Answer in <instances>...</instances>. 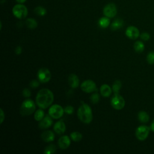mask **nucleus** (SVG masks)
I'll list each match as a JSON object with an SVG mask.
<instances>
[{
  "label": "nucleus",
  "mask_w": 154,
  "mask_h": 154,
  "mask_svg": "<svg viewBox=\"0 0 154 154\" xmlns=\"http://www.w3.org/2000/svg\"><path fill=\"white\" fill-rule=\"evenodd\" d=\"M54 99V94L50 90L42 88L37 93L35 102L39 108L46 109L52 103Z\"/></svg>",
  "instance_id": "obj_1"
},
{
  "label": "nucleus",
  "mask_w": 154,
  "mask_h": 154,
  "mask_svg": "<svg viewBox=\"0 0 154 154\" xmlns=\"http://www.w3.org/2000/svg\"><path fill=\"white\" fill-rule=\"evenodd\" d=\"M79 107L77 112L78 119L84 123L88 124L93 119V113L90 106L84 102Z\"/></svg>",
  "instance_id": "obj_2"
},
{
  "label": "nucleus",
  "mask_w": 154,
  "mask_h": 154,
  "mask_svg": "<svg viewBox=\"0 0 154 154\" xmlns=\"http://www.w3.org/2000/svg\"><path fill=\"white\" fill-rule=\"evenodd\" d=\"M35 109V105L34 101L31 99H26L24 100L20 109V112L23 116H28L32 114Z\"/></svg>",
  "instance_id": "obj_3"
},
{
  "label": "nucleus",
  "mask_w": 154,
  "mask_h": 154,
  "mask_svg": "<svg viewBox=\"0 0 154 154\" xmlns=\"http://www.w3.org/2000/svg\"><path fill=\"white\" fill-rule=\"evenodd\" d=\"M12 12L13 15L19 19L25 18L28 14L27 8L20 4L15 5L12 9Z\"/></svg>",
  "instance_id": "obj_4"
},
{
  "label": "nucleus",
  "mask_w": 154,
  "mask_h": 154,
  "mask_svg": "<svg viewBox=\"0 0 154 154\" xmlns=\"http://www.w3.org/2000/svg\"><path fill=\"white\" fill-rule=\"evenodd\" d=\"M150 131V127L146 125H141L136 129L135 136L138 140L144 141L148 137Z\"/></svg>",
  "instance_id": "obj_5"
},
{
  "label": "nucleus",
  "mask_w": 154,
  "mask_h": 154,
  "mask_svg": "<svg viewBox=\"0 0 154 154\" xmlns=\"http://www.w3.org/2000/svg\"><path fill=\"white\" fill-rule=\"evenodd\" d=\"M111 104L113 108L116 110L123 109L125 105V100L124 98L119 94H114L111 100Z\"/></svg>",
  "instance_id": "obj_6"
},
{
  "label": "nucleus",
  "mask_w": 154,
  "mask_h": 154,
  "mask_svg": "<svg viewBox=\"0 0 154 154\" xmlns=\"http://www.w3.org/2000/svg\"><path fill=\"white\" fill-rule=\"evenodd\" d=\"M64 112V110L63 107L58 104L52 105L49 109V115L54 119L61 118L63 116Z\"/></svg>",
  "instance_id": "obj_7"
},
{
  "label": "nucleus",
  "mask_w": 154,
  "mask_h": 154,
  "mask_svg": "<svg viewBox=\"0 0 154 154\" xmlns=\"http://www.w3.org/2000/svg\"><path fill=\"white\" fill-rule=\"evenodd\" d=\"M37 78L38 81L41 82L46 83L49 82L51 78V73L50 70L46 67H42L37 72Z\"/></svg>",
  "instance_id": "obj_8"
},
{
  "label": "nucleus",
  "mask_w": 154,
  "mask_h": 154,
  "mask_svg": "<svg viewBox=\"0 0 154 154\" xmlns=\"http://www.w3.org/2000/svg\"><path fill=\"white\" fill-rule=\"evenodd\" d=\"M81 90L85 93H90L97 90V87L95 82L92 80H85L81 85Z\"/></svg>",
  "instance_id": "obj_9"
},
{
  "label": "nucleus",
  "mask_w": 154,
  "mask_h": 154,
  "mask_svg": "<svg viewBox=\"0 0 154 154\" xmlns=\"http://www.w3.org/2000/svg\"><path fill=\"white\" fill-rule=\"evenodd\" d=\"M103 13L105 16L109 18L114 17L117 14V8L114 4L110 3L105 6Z\"/></svg>",
  "instance_id": "obj_10"
},
{
  "label": "nucleus",
  "mask_w": 154,
  "mask_h": 154,
  "mask_svg": "<svg viewBox=\"0 0 154 154\" xmlns=\"http://www.w3.org/2000/svg\"><path fill=\"white\" fill-rule=\"evenodd\" d=\"M126 35L131 40H135L140 36L138 29L134 26H128L125 31Z\"/></svg>",
  "instance_id": "obj_11"
},
{
  "label": "nucleus",
  "mask_w": 154,
  "mask_h": 154,
  "mask_svg": "<svg viewBox=\"0 0 154 154\" xmlns=\"http://www.w3.org/2000/svg\"><path fill=\"white\" fill-rule=\"evenodd\" d=\"M52 125V117L49 115H46L43 117L42 120L40 121L38 124V127L40 129H45L49 128Z\"/></svg>",
  "instance_id": "obj_12"
},
{
  "label": "nucleus",
  "mask_w": 154,
  "mask_h": 154,
  "mask_svg": "<svg viewBox=\"0 0 154 154\" xmlns=\"http://www.w3.org/2000/svg\"><path fill=\"white\" fill-rule=\"evenodd\" d=\"M58 144L60 149H66L70 145V139L67 135H63L59 138Z\"/></svg>",
  "instance_id": "obj_13"
},
{
  "label": "nucleus",
  "mask_w": 154,
  "mask_h": 154,
  "mask_svg": "<svg viewBox=\"0 0 154 154\" xmlns=\"http://www.w3.org/2000/svg\"><path fill=\"white\" fill-rule=\"evenodd\" d=\"M54 131L59 135L63 134L66 131V125L63 120H59L56 122L54 126Z\"/></svg>",
  "instance_id": "obj_14"
},
{
  "label": "nucleus",
  "mask_w": 154,
  "mask_h": 154,
  "mask_svg": "<svg viewBox=\"0 0 154 154\" xmlns=\"http://www.w3.org/2000/svg\"><path fill=\"white\" fill-rule=\"evenodd\" d=\"M68 82L72 88H76L79 84V79L75 74H70L68 78Z\"/></svg>",
  "instance_id": "obj_15"
},
{
  "label": "nucleus",
  "mask_w": 154,
  "mask_h": 154,
  "mask_svg": "<svg viewBox=\"0 0 154 154\" xmlns=\"http://www.w3.org/2000/svg\"><path fill=\"white\" fill-rule=\"evenodd\" d=\"M41 138L44 141L48 143V142L53 141L54 140L55 135H54V134L53 133L52 131L48 130V131H44L42 134Z\"/></svg>",
  "instance_id": "obj_16"
},
{
  "label": "nucleus",
  "mask_w": 154,
  "mask_h": 154,
  "mask_svg": "<svg viewBox=\"0 0 154 154\" xmlns=\"http://www.w3.org/2000/svg\"><path fill=\"white\" fill-rule=\"evenodd\" d=\"M100 93L103 97H108L111 95L112 90L108 84H103L100 88Z\"/></svg>",
  "instance_id": "obj_17"
},
{
  "label": "nucleus",
  "mask_w": 154,
  "mask_h": 154,
  "mask_svg": "<svg viewBox=\"0 0 154 154\" xmlns=\"http://www.w3.org/2000/svg\"><path fill=\"white\" fill-rule=\"evenodd\" d=\"M138 119L141 123H146L149 121L150 117L148 113H147L146 111H140L138 113Z\"/></svg>",
  "instance_id": "obj_18"
},
{
  "label": "nucleus",
  "mask_w": 154,
  "mask_h": 154,
  "mask_svg": "<svg viewBox=\"0 0 154 154\" xmlns=\"http://www.w3.org/2000/svg\"><path fill=\"white\" fill-rule=\"evenodd\" d=\"M123 25V21L120 19H117L114 20L111 24V29L113 31L117 30L121 28Z\"/></svg>",
  "instance_id": "obj_19"
},
{
  "label": "nucleus",
  "mask_w": 154,
  "mask_h": 154,
  "mask_svg": "<svg viewBox=\"0 0 154 154\" xmlns=\"http://www.w3.org/2000/svg\"><path fill=\"white\" fill-rule=\"evenodd\" d=\"M144 48H145V46L141 41H137L134 43V49L136 52L139 54L141 53L144 51Z\"/></svg>",
  "instance_id": "obj_20"
},
{
  "label": "nucleus",
  "mask_w": 154,
  "mask_h": 154,
  "mask_svg": "<svg viewBox=\"0 0 154 154\" xmlns=\"http://www.w3.org/2000/svg\"><path fill=\"white\" fill-rule=\"evenodd\" d=\"M99 25L102 28H107L110 24V20L108 17H102L99 20Z\"/></svg>",
  "instance_id": "obj_21"
},
{
  "label": "nucleus",
  "mask_w": 154,
  "mask_h": 154,
  "mask_svg": "<svg viewBox=\"0 0 154 154\" xmlns=\"http://www.w3.org/2000/svg\"><path fill=\"white\" fill-rule=\"evenodd\" d=\"M70 138L72 140V141L75 142H78L80 141L82 138V135L81 133L75 131L70 134Z\"/></svg>",
  "instance_id": "obj_22"
},
{
  "label": "nucleus",
  "mask_w": 154,
  "mask_h": 154,
  "mask_svg": "<svg viewBox=\"0 0 154 154\" xmlns=\"http://www.w3.org/2000/svg\"><path fill=\"white\" fill-rule=\"evenodd\" d=\"M26 25L30 29H34L37 26V22L34 19L28 18L26 20Z\"/></svg>",
  "instance_id": "obj_23"
},
{
  "label": "nucleus",
  "mask_w": 154,
  "mask_h": 154,
  "mask_svg": "<svg viewBox=\"0 0 154 154\" xmlns=\"http://www.w3.org/2000/svg\"><path fill=\"white\" fill-rule=\"evenodd\" d=\"M122 87V82L119 80H116L114 81V84L112 86V91H114V94H119V92Z\"/></svg>",
  "instance_id": "obj_24"
},
{
  "label": "nucleus",
  "mask_w": 154,
  "mask_h": 154,
  "mask_svg": "<svg viewBox=\"0 0 154 154\" xmlns=\"http://www.w3.org/2000/svg\"><path fill=\"white\" fill-rule=\"evenodd\" d=\"M45 117V112L42 109H37L34 113V119L36 121L40 122Z\"/></svg>",
  "instance_id": "obj_25"
},
{
  "label": "nucleus",
  "mask_w": 154,
  "mask_h": 154,
  "mask_svg": "<svg viewBox=\"0 0 154 154\" xmlns=\"http://www.w3.org/2000/svg\"><path fill=\"white\" fill-rule=\"evenodd\" d=\"M56 149H57L56 146L53 144H51L49 146H46V147L43 153H46V154L54 153L56 151Z\"/></svg>",
  "instance_id": "obj_26"
},
{
  "label": "nucleus",
  "mask_w": 154,
  "mask_h": 154,
  "mask_svg": "<svg viewBox=\"0 0 154 154\" xmlns=\"http://www.w3.org/2000/svg\"><path fill=\"white\" fill-rule=\"evenodd\" d=\"M34 12L35 13L40 16H43L46 14V10L45 8L42 7H37L35 8L34 9Z\"/></svg>",
  "instance_id": "obj_27"
},
{
  "label": "nucleus",
  "mask_w": 154,
  "mask_h": 154,
  "mask_svg": "<svg viewBox=\"0 0 154 154\" xmlns=\"http://www.w3.org/2000/svg\"><path fill=\"white\" fill-rule=\"evenodd\" d=\"M146 60L149 64H154V51H150L147 54Z\"/></svg>",
  "instance_id": "obj_28"
},
{
  "label": "nucleus",
  "mask_w": 154,
  "mask_h": 154,
  "mask_svg": "<svg viewBox=\"0 0 154 154\" xmlns=\"http://www.w3.org/2000/svg\"><path fill=\"white\" fill-rule=\"evenodd\" d=\"M90 100L93 103H98V102L99 101V94L97 93H94L91 96H90Z\"/></svg>",
  "instance_id": "obj_29"
},
{
  "label": "nucleus",
  "mask_w": 154,
  "mask_h": 154,
  "mask_svg": "<svg viewBox=\"0 0 154 154\" xmlns=\"http://www.w3.org/2000/svg\"><path fill=\"white\" fill-rule=\"evenodd\" d=\"M140 37L141 38V39L143 41H148L150 38V34L147 32H142L140 35Z\"/></svg>",
  "instance_id": "obj_30"
},
{
  "label": "nucleus",
  "mask_w": 154,
  "mask_h": 154,
  "mask_svg": "<svg viewBox=\"0 0 154 154\" xmlns=\"http://www.w3.org/2000/svg\"><path fill=\"white\" fill-rule=\"evenodd\" d=\"M64 112H66V114H71L74 111V108L72 106L70 105H68L67 106L65 107V108L64 109Z\"/></svg>",
  "instance_id": "obj_31"
},
{
  "label": "nucleus",
  "mask_w": 154,
  "mask_h": 154,
  "mask_svg": "<svg viewBox=\"0 0 154 154\" xmlns=\"http://www.w3.org/2000/svg\"><path fill=\"white\" fill-rule=\"evenodd\" d=\"M22 94L24 97H29L31 96V91L28 88H25L22 91Z\"/></svg>",
  "instance_id": "obj_32"
},
{
  "label": "nucleus",
  "mask_w": 154,
  "mask_h": 154,
  "mask_svg": "<svg viewBox=\"0 0 154 154\" xmlns=\"http://www.w3.org/2000/svg\"><path fill=\"white\" fill-rule=\"evenodd\" d=\"M29 85H30V87L31 88H37L39 85V82L37 80H32L29 83Z\"/></svg>",
  "instance_id": "obj_33"
},
{
  "label": "nucleus",
  "mask_w": 154,
  "mask_h": 154,
  "mask_svg": "<svg viewBox=\"0 0 154 154\" xmlns=\"http://www.w3.org/2000/svg\"><path fill=\"white\" fill-rule=\"evenodd\" d=\"M0 123L2 124V122H4V119H5V114H4V112L3 111V109L2 108L0 109Z\"/></svg>",
  "instance_id": "obj_34"
},
{
  "label": "nucleus",
  "mask_w": 154,
  "mask_h": 154,
  "mask_svg": "<svg viewBox=\"0 0 154 154\" xmlns=\"http://www.w3.org/2000/svg\"><path fill=\"white\" fill-rule=\"evenodd\" d=\"M22 49L21 46H17L15 49V52L17 55H20L22 53Z\"/></svg>",
  "instance_id": "obj_35"
},
{
  "label": "nucleus",
  "mask_w": 154,
  "mask_h": 154,
  "mask_svg": "<svg viewBox=\"0 0 154 154\" xmlns=\"http://www.w3.org/2000/svg\"><path fill=\"white\" fill-rule=\"evenodd\" d=\"M150 131H152V132H154V120L152 122V123L150 124Z\"/></svg>",
  "instance_id": "obj_36"
},
{
  "label": "nucleus",
  "mask_w": 154,
  "mask_h": 154,
  "mask_svg": "<svg viewBox=\"0 0 154 154\" xmlns=\"http://www.w3.org/2000/svg\"><path fill=\"white\" fill-rule=\"evenodd\" d=\"M16 1L17 2H19V4H22V3L25 2L26 1V0H16Z\"/></svg>",
  "instance_id": "obj_37"
}]
</instances>
